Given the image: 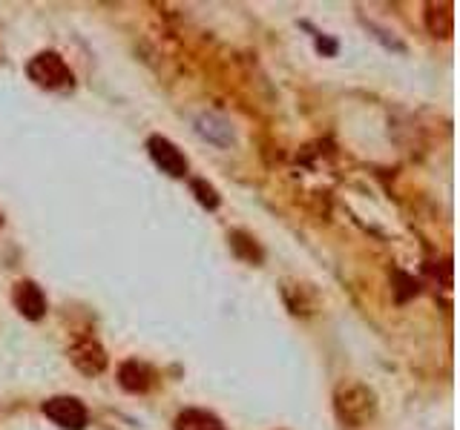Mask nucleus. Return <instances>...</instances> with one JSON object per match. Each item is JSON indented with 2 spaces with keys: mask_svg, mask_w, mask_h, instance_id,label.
I'll return each instance as SVG.
<instances>
[{
  "mask_svg": "<svg viewBox=\"0 0 460 430\" xmlns=\"http://www.w3.org/2000/svg\"><path fill=\"white\" fill-rule=\"evenodd\" d=\"M26 75L35 87L49 92H67L75 84V75L58 52H38V55L26 63Z\"/></svg>",
  "mask_w": 460,
  "mask_h": 430,
  "instance_id": "nucleus-2",
  "label": "nucleus"
},
{
  "mask_svg": "<svg viewBox=\"0 0 460 430\" xmlns=\"http://www.w3.org/2000/svg\"><path fill=\"white\" fill-rule=\"evenodd\" d=\"M0 227H4V219H0Z\"/></svg>",
  "mask_w": 460,
  "mask_h": 430,
  "instance_id": "nucleus-13",
  "label": "nucleus"
},
{
  "mask_svg": "<svg viewBox=\"0 0 460 430\" xmlns=\"http://www.w3.org/2000/svg\"><path fill=\"white\" fill-rule=\"evenodd\" d=\"M199 132H202V136H205L207 141H213V144H219V141H216V132H225V138H233L230 127L225 124V120L213 118V115H205V118H199Z\"/></svg>",
  "mask_w": 460,
  "mask_h": 430,
  "instance_id": "nucleus-11",
  "label": "nucleus"
},
{
  "mask_svg": "<svg viewBox=\"0 0 460 430\" xmlns=\"http://www.w3.org/2000/svg\"><path fill=\"white\" fill-rule=\"evenodd\" d=\"M70 361L84 376H101L104 370H107V351H104L98 339L81 335V339H75L70 344Z\"/></svg>",
  "mask_w": 460,
  "mask_h": 430,
  "instance_id": "nucleus-5",
  "label": "nucleus"
},
{
  "mask_svg": "<svg viewBox=\"0 0 460 430\" xmlns=\"http://www.w3.org/2000/svg\"><path fill=\"white\" fill-rule=\"evenodd\" d=\"M377 408H380L377 393L365 382L346 379L337 385L334 410H337V419L346 427H365L368 422H374Z\"/></svg>",
  "mask_w": 460,
  "mask_h": 430,
  "instance_id": "nucleus-1",
  "label": "nucleus"
},
{
  "mask_svg": "<svg viewBox=\"0 0 460 430\" xmlns=\"http://www.w3.org/2000/svg\"><path fill=\"white\" fill-rule=\"evenodd\" d=\"M193 193H196V198H199L202 207H207V210H216V207H219V193H216L207 181L196 178V181H193Z\"/></svg>",
  "mask_w": 460,
  "mask_h": 430,
  "instance_id": "nucleus-12",
  "label": "nucleus"
},
{
  "mask_svg": "<svg viewBox=\"0 0 460 430\" xmlns=\"http://www.w3.org/2000/svg\"><path fill=\"white\" fill-rule=\"evenodd\" d=\"M147 153L155 161V167L167 172L170 178H184L188 176V158L179 150V146L164 138V136H150L147 138Z\"/></svg>",
  "mask_w": 460,
  "mask_h": 430,
  "instance_id": "nucleus-4",
  "label": "nucleus"
},
{
  "mask_svg": "<svg viewBox=\"0 0 460 430\" xmlns=\"http://www.w3.org/2000/svg\"><path fill=\"white\" fill-rule=\"evenodd\" d=\"M173 430H228V427L222 425L216 413L202 410V408H188L176 416Z\"/></svg>",
  "mask_w": 460,
  "mask_h": 430,
  "instance_id": "nucleus-8",
  "label": "nucleus"
},
{
  "mask_svg": "<svg viewBox=\"0 0 460 430\" xmlns=\"http://www.w3.org/2000/svg\"><path fill=\"white\" fill-rule=\"evenodd\" d=\"M41 410L61 430H84L89 425V413L84 408V401L75 396H52L44 401Z\"/></svg>",
  "mask_w": 460,
  "mask_h": 430,
  "instance_id": "nucleus-3",
  "label": "nucleus"
},
{
  "mask_svg": "<svg viewBox=\"0 0 460 430\" xmlns=\"http://www.w3.org/2000/svg\"><path fill=\"white\" fill-rule=\"evenodd\" d=\"M426 29L435 37H452L455 32V12L452 4H426Z\"/></svg>",
  "mask_w": 460,
  "mask_h": 430,
  "instance_id": "nucleus-9",
  "label": "nucleus"
},
{
  "mask_svg": "<svg viewBox=\"0 0 460 430\" xmlns=\"http://www.w3.org/2000/svg\"><path fill=\"white\" fill-rule=\"evenodd\" d=\"M118 385H121L127 393H147L155 385V370L138 359H127L124 365L118 368Z\"/></svg>",
  "mask_w": 460,
  "mask_h": 430,
  "instance_id": "nucleus-7",
  "label": "nucleus"
},
{
  "mask_svg": "<svg viewBox=\"0 0 460 430\" xmlns=\"http://www.w3.org/2000/svg\"><path fill=\"white\" fill-rule=\"evenodd\" d=\"M12 302H15L18 313L29 321H38L46 316V295L35 281H18L15 290H12Z\"/></svg>",
  "mask_w": 460,
  "mask_h": 430,
  "instance_id": "nucleus-6",
  "label": "nucleus"
},
{
  "mask_svg": "<svg viewBox=\"0 0 460 430\" xmlns=\"http://www.w3.org/2000/svg\"><path fill=\"white\" fill-rule=\"evenodd\" d=\"M230 247L247 264H262V259H265V255H262V250H259V244L254 241V236H247L242 230H233L230 233Z\"/></svg>",
  "mask_w": 460,
  "mask_h": 430,
  "instance_id": "nucleus-10",
  "label": "nucleus"
}]
</instances>
